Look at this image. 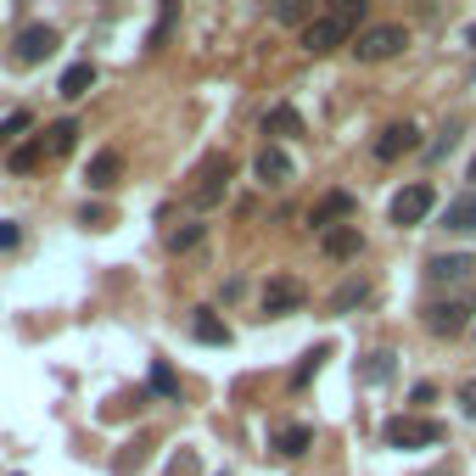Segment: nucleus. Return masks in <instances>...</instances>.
I'll return each instance as SVG.
<instances>
[{
	"mask_svg": "<svg viewBox=\"0 0 476 476\" xmlns=\"http://www.w3.org/2000/svg\"><path fill=\"white\" fill-rule=\"evenodd\" d=\"M359 23H364V6H359V0H347L342 12H325V17H314V23H303V51H308V56L337 51Z\"/></svg>",
	"mask_w": 476,
	"mask_h": 476,
	"instance_id": "1",
	"label": "nucleus"
},
{
	"mask_svg": "<svg viewBox=\"0 0 476 476\" xmlns=\"http://www.w3.org/2000/svg\"><path fill=\"white\" fill-rule=\"evenodd\" d=\"M73 146H79V123H73V118H62V123H51V129L39 135V140H29V146H17L6 163H12V174H29V169H39L46 157H68Z\"/></svg>",
	"mask_w": 476,
	"mask_h": 476,
	"instance_id": "2",
	"label": "nucleus"
},
{
	"mask_svg": "<svg viewBox=\"0 0 476 476\" xmlns=\"http://www.w3.org/2000/svg\"><path fill=\"white\" fill-rule=\"evenodd\" d=\"M381 438H387V448H431V443H443V426L431 415H392L381 426Z\"/></svg>",
	"mask_w": 476,
	"mask_h": 476,
	"instance_id": "3",
	"label": "nucleus"
},
{
	"mask_svg": "<svg viewBox=\"0 0 476 476\" xmlns=\"http://www.w3.org/2000/svg\"><path fill=\"white\" fill-rule=\"evenodd\" d=\"M230 174H236V163L224 152H208L196 163V174H191V202H196V208H213V202L224 196V180H230Z\"/></svg>",
	"mask_w": 476,
	"mask_h": 476,
	"instance_id": "4",
	"label": "nucleus"
},
{
	"mask_svg": "<svg viewBox=\"0 0 476 476\" xmlns=\"http://www.w3.org/2000/svg\"><path fill=\"white\" fill-rule=\"evenodd\" d=\"M409 46V29L404 23H376V29H364L354 39V56L359 62H387V56H398Z\"/></svg>",
	"mask_w": 476,
	"mask_h": 476,
	"instance_id": "5",
	"label": "nucleus"
},
{
	"mask_svg": "<svg viewBox=\"0 0 476 476\" xmlns=\"http://www.w3.org/2000/svg\"><path fill=\"white\" fill-rule=\"evenodd\" d=\"M431 208H438V191H431V185L421 180V185H404V191L392 196L387 219H392V224H404V230H409V224H421V219H426Z\"/></svg>",
	"mask_w": 476,
	"mask_h": 476,
	"instance_id": "6",
	"label": "nucleus"
},
{
	"mask_svg": "<svg viewBox=\"0 0 476 476\" xmlns=\"http://www.w3.org/2000/svg\"><path fill=\"white\" fill-rule=\"evenodd\" d=\"M426 330L431 337H460V330H471V303L465 297H443V303H426Z\"/></svg>",
	"mask_w": 476,
	"mask_h": 476,
	"instance_id": "7",
	"label": "nucleus"
},
{
	"mask_svg": "<svg viewBox=\"0 0 476 476\" xmlns=\"http://www.w3.org/2000/svg\"><path fill=\"white\" fill-rule=\"evenodd\" d=\"M51 51H56V29L51 23H29V29H17V39H12V62H23V68L46 62Z\"/></svg>",
	"mask_w": 476,
	"mask_h": 476,
	"instance_id": "8",
	"label": "nucleus"
},
{
	"mask_svg": "<svg viewBox=\"0 0 476 476\" xmlns=\"http://www.w3.org/2000/svg\"><path fill=\"white\" fill-rule=\"evenodd\" d=\"M415 146H421V129H415V123H387V129L376 135V157H381V163L409 157Z\"/></svg>",
	"mask_w": 476,
	"mask_h": 476,
	"instance_id": "9",
	"label": "nucleus"
},
{
	"mask_svg": "<svg viewBox=\"0 0 476 476\" xmlns=\"http://www.w3.org/2000/svg\"><path fill=\"white\" fill-rule=\"evenodd\" d=\"M471 269H476V263H471L465 253H443V258L426 263V280H431V286H465Z\"/></svg>",
	"mask_w": 476,
	"mask_h": 476,
	"instance_id": "10",
	"label": "nucleus"
},
{
	"mask_svg": "<svg viewBox=\"0 0 476 476\" xmlns=\"http://www.w3.org/2000/svg\"><path fill=\"white\" fill-rule=\"evenodd\" d=\"M303 303V286L292 275H275L263 286V314H286V308H297Z\"/></svg>",
	"mask_w": 476,
	"mask_h": 476,
	"instance_id": "11",
	"label": "nucleus"
},
{
	"mask_svg": "<svg viewBox=\"0 0 476 476\" xmlns=\"http://www.w3.org/2000/svg\"><path fill=\"white\" fill-rule=\"evenodd\" d=\"M191 337H196V342H213V347H224V342H230V325H224V320L213 314V308H196Z\"/></svg>",
	"mask_w": 476,
	"mask_h": 476,
	"instance_id": "12",
	"label": "nucleus"
},
{
	"mask_svg": "<svg viewBox=\"0 0 476 476\" xmlns=\"http://www.w3.org/2000/svg\"><path fill=\"white\" fill-rule=\"evenodd\" d=\"M443 230H476V191H465V196H454L448 202V213H443Z\"/></svg>",
	"mask_w": 476,
	"mask_h": 476,
	"instance_id": "13",
	"label": "nucleus"
},
{
	"mask_svg": "<svg viewBox=\"0 0 476 476\" xmlns=\"http://www.w3.org/2000/svg\"><path fill=\"white\" fill-rule=\"evenodd\" d=\"M90 85H96V62H73V68L62 73V85H56V96H62V101H73V96H85Z\"/></svg>",
	"mask_w": 476,
	"mask_h": 476,
	"instance_id": "14",
	"label": "nucleus"
},
{
	"mask_svg": "<svg viewBox=\"0 0 476 476\" xmlns=\"http://www.w3.org/2000/svg\"><path fill=\"white\" fill-rule=\"evenodd\" d=\"M342 213H354V196H347V191H330V196H320V208L308 213V224L330 230V219H342Z\"/></svg>",
	"mask_w": 476,
	"mask_h": 476,
	"instance_id": "15",
	"label": "nucleus"
},
{
	"mask_svg": "<svg viewBox=\"0 0 476 476\" xmlns=\"http://www.w3.org/2000/svg\"><path fill=\"white\" fill-rule=\"evenodd\" d=\"M359 246H364V236H359V230H347V224L325 230V253H330V258H359Z\"/></svg>",
	"mask_w": 476,
	"mask_h": 476,
	"instance_id": "16",
	"label": "nucleus"
},
{
	"mask_svg": "<svg viewBox=\"0 0 476 476\" xmlns=\"http://www.w3.org/2000/svg\"><path fill=\"white\" fill-rule=\"evenodd\" d=\"M253 169H258V180H275V185H280L286 174H292V157H286L280 146H263V152H258V163H253Z\"/></svg>",
	"mask_w": 476,
	"mask_h": 476,
	"instance_id": "17",
	"label": "nucleus"
},
{
	"mask_svg": "<svg viewBox=\"0 0 476 476\" xmlns=\"http://www.w3.org/2000/svg\"><path fill=\"white\" fill-rule=\"evenodd\" d=\"M118 174H123V157H118V152H96V157H90V185H96V191H107Z\"/></svg>",
	"mask_w": 476,
	"mask_h": 476,
	"instance_id": "18",
	"label": "nucleus"
},
{
	"mask_svg": "<svg viewBox=\"0 0 476 476\" xmlns=\"http://www.w3.org/2000/svg\"><path fill=\"white\" fill-rule=\"evenodd\" d=\"M308 443H314V431H308V426H280V431H275V448L286 454V460H297Z\"/></svg>",
	"mask_w": 476,
	"mask_h": 476,
	"instance_id": "19",
	"label": "nucleus"
},
{
	"mask_svg": "<svg viewBox=\"0 0 476 476\" xmlns=\"http://www.w3.org/2000/svg\"><path fill=\"white\" fill-rule=\"evenodd\" d=\"M303 129V118H297V107H275L263 118V135H297Z\"/></svg>",
	"mask_w": 476,
	"mask_h": 476,
	"instance_id": "20",
	"label": "nucleus"
},
{
	"mask_svg": "<svg viewBox=\"0 0 476 476\" xmlns=\"http://www.w3.org/2000/svg\"><path fill=\"white\" fill-rule=\"evenodd\" d=\"M364 292H370L364 280H347L342 292H330V314H347V308H354V303H364Z\"/></svg>",
	"mask_w": 476,
	"mask_h": 476,
	"instance_id": "21",
	"label": "nucleus"
},
{
	"mask_svg": "<svg viewBox=\"0 0 476 476\" xmlns=\"http://www.w3.org/2000/svg\"><path fill=\"white\" fill-rule=\"evenodd\" d=\"M146 448H152V443H146V438H135V443H129V448H123V460H118V465H113V476H129V471H135V465H140V460H146Z\"/></svg>",
	"mask_w": 476,
	"mask_h": 476,
	"instance_id": "22",
	"label": "nucleus"
},
{
	"mask_svg": "<svg viewBox=\"0 0 476 476\" xmlns=\"http://www.w3.org/2000/svg\"><path fill=\"white\" fill-rule=\"evenodd\" d=\"M152 392H163V398H174V392H180V376H174V370L163 364V359L152 364Z\"/></svg>",
	"mask_w": 476,
	"mask_h": 476,
	"instance_id": "23",
	"label": "nucleus"
},
{
	"mask_svg": "<svg viewBox=\"0 0 476 476\" xmlns=\"http://www.w3.org/2000/svg\"><path fill=\"white\" fill-rule=\"evenodd\" d=\"M196 241H202V224H180V230L169 236V253H191Z\"/></svg>",
	"mask_w": 476,
	"mask_h": 476,
	"instance_id": "24",
	"label": "nucleus"
},
{
	"mask_svg": "<svg viewBox=\"0 0 476 476\" xmlns=\"http://www.w3.org/2000/svg\"><path fill=\"white\" fill-rule=\"evenodd\" d=\"M359 376H364V381H387V376H392V354H370Z\"/></svg>",
	"mask_w": 476,
	"mask_h": 476,
	"instance_id": "25",
	"label": "nucleus"
},
{
	"mask_svg": "<svg viewBox=\"0 0 476 476\" xmlns=\"http://www.w3.org/2000/svg\"><path fill=\"white\" fill-rule=\"evenodd\" d=\"M29 123H34V118H29V107H23V113H12V118H0V146H6V140H17V135L29 129Z\"/></svg>",
	"mask_w": 476,
	"mask_h": 476,
	"instance_id": "26",
	"label": "nucleus"
},
{
	"mask_svg": "<svg viewBox=\"0 0 476 476\" xmlns=\"http://www.w3.org/2000/svg\"><path fill=\"white\" fill-rule=\"evenodd\" d=\"M320 359H325V347H314V354L297 364V376H292V381H297V387H308V381H314V370H320Z\"/></svg>",
	"mask_w": 476,
	"mask_h": 476,
	"instance_id": "27",
	"label": "nucleus"
},
{
	"mask_svg": "<svg viewBox=\"0 0 476 476\" xmlns=\"http://www.w3.org/2000/svg\"><path fill=\"white\" fill-rule=\"evenodd\" d=\"M460 409H465V415L476 421V381H465V387H460Z\"/></svg>",
	"mask_w": 476,
	"mask_h": 476,
	"instance_id": "28",
	"label": "nucleus"
},
{
	"mask_svg": "<svg viewBox=\"0 0 476 476\" xmlns=\"http://www.w3.org/2000/svg\"><path fill=\"white\" fill-rule=\"evenodd\" d=\"M79 219H85V224H90V230H101V224H107V208H96V202H90V208H85V213H79Z\"/></svg>",
	"mask_w": 476,
	"mask_h": 476,
	"instance_id": "29",
	"label": "nucleus"
},
{
	"mask_svg": "<svg viewBox=\"0 0 476 476\" xmlns=\"http://www.w3.org/2000/svg\"><path fill=\"white\" fill-rule=\"evenodd\" d=\"M17 246V224H0V253H12Z\"/></svg>",
	"mask_w": 476,
	"mask_h": 476,
	"instance_id": "30",
	"label": "nucleus"
},
{
	"mask_svg": "<svg viewBox=\"0 0 476 476\" xmlns=\"http://www.w3.org/2000/svg\"><path fill=\"white\" fill-rule=\"evenodd\" d=\"M465 46H471V51H476V29H465Z\"/></svg>",
	"mask_w": 476,
	"mask_h": 476,
	"instance_id": "31",
	"label": "nucleus"
},
{
	"mask_svg": "<svg viewBox=\"0 0 476 476\" xmlns=\"http://www.w3.org/2000/svg\"><path fill=\"white\" fill-rule=\"evenodd\" d=\"M471 180H476V157H471Z\"/></svg>",
	"mask_w": 476,
	"mask_h": 476,
	"instance_id": "32",
	"label": "nucleus"
}]
</instances>
